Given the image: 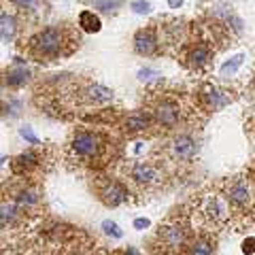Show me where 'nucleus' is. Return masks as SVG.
Wrapping results in <instances>:
<instances>
[{
  "label": "nucleus",
  "instance_id": "obj_30",
  "mask_svg": "<svg viewBox=\"0 0 255 255\" xmlns=\"http://www.w3.org/2000/svg\"><path fill=\"white\" fill-rule=\"evenodd\" d=\"M6 109H11V115H19L21 102H19V100H11V102H9V107H6Z\"/></svg>",
  "mask_w": 255,
  "mask_h": 255
},
{
  "label": "nucleus",
  "instance_id": "obj_23",
  "mask_svg": "<svg viewBox=\"0 0 255 255\" xmlns=\"http://www.w3.org/2000/svg\"><path fill=\"white\" fill-rule=\"evenodd\" d=\"M19 136H21L23 140H28L32 147H43V145H41V140H38V136H36L34 132H32V128H30V126L19 128Z\"/></svg>",
  "mask_w": 255,
  "mask_h": 255
},
{
  "label": "nucleus",
  "instance_id": "obj_8",
  "mask_svg": "<svg viewBox=\"0 0 255 255\" xmlns=\"http://www.w3.org/2000/svg\"><path fill=\"white\" fill-rule=\"evenodd\" d=\"M198 140L191 136V134H174L170 140H166L162 149H159V153H162L164 162H155L166 168V166H185V164H191L194 159L198 157Z\"/></svg>",
  "mask_w": 255,
  "mask_h": 255
},
{
  "label": "nucleus",
  "instance_id": "obj_4",
  "mask_svg": "<svg viewBox=\"0 0 255 255\" xmlns=\"http://www.w3.org/2000/svg\"><path fill=\"white\" fill-rule=\"evenodd\" d=\"M191 241V223L187 215H172L159 223L155 234V255H185Z\"/></svg>",
  "mask_w": 255,
  "mask_h": 255
},
{
  "label": "nucleus",
  "instance_id": "obj_6",
  "mask_svg": "<svg viewBox=\"0 0 255 255\" xmlns=\"http://www.w3.org/2000/svg\"><path fill=\"white\" fill-rule=\"evenodd\" d=\"M191 30L196 32V38H189L185 43V47H183L181 53H179V60L187 70H191V73H202V70H206L211 66V62H213L219 47H215L213 41L200 28L198 30L191 28Z\"/></svg>",
  "mask_w": 255,
  "mask_h": 255
},
{
  "label": "nucleus",
  "instance_id": "obj_7",
  "mask_svg": "<svg viewBox=\"0 0 255 255\" xmlns=\"http://www.w3.org/2000/svg\"><path fill=\"white\" fill-rule=\"evenodd\" d=\"M124 177L136 189L151 191V189H157L164 183V168L155 159H149V162H145V159H132L130 164L124 166Z\"/></svg>",
  "mask_w": 255,
  "mask_h": 255
},
{
  "label": "nucleus",
  "instance_id": "obj_25",
  "mask_svg": "<svg viewBox=\"0 0 255 255\" xmlns=\"http://www.w3.org/2000/svg\"><path fill=\"white\" fill-rule=\"evenodd\" d=\"M130 9L136 15H147L151 11V4L147 2V0H134V2L130 4Z\"/></svg>",
  "mask_w": 255,
  "mask_h": 255
},
{
  "label": "nucleus",
  "instance_id": "obj_13",
  "mask_svg": "<svg viewBox=\"0 0 255 255\" xmlns=\"http://www.w3.org/2000/svg\"><path fill=\"white\" fill-rule=\"evenodd\" d=\"M45 162H47L45 149L43 147H34V149H28V151H23V153H19L17 157H15L11 162V168H13V172L17 174V177L26 179L34 170H41Z\"/></svg>",
  "mask_w": 255,
  "mask_h": 255
},
{
  "label": "nucleus",
  "instance_id": "obj_24",
  "mask_svg": "<svg viewBox=\"0 0 255 255\" xmlns=\"http://www.w3.org/2000/svg\"><path fill=\"white\" fill-rule=\"evenodd\" d=\"M102 230H105V234H109V236H113V238H122L124 236V232H122V228L117 226L115 221H111V219H107V221H102Z\"/></svg>",
  "mask_w": 255,
  "mask_h": 255
},
{
  "label": "nucleus",
  "instance_id": "obj_20",
  "mask_svg": "<svg viewBox=\"0 0 255 255\" xmlns=\"http://www.w3.org/2000/svg\"><path fill=\"white\" fill-rule=\"evenodd\" d=\"M77 23H79V28H81L83 32H100V28H102L100 17L94 11H81L79 13Z\"/></svg>",
  "mask_w": 255,
  "mask_h": 255
},
{
  "label": "nucleus",
  "instance_id": "obj_26",
  "mask_svg": "<svg viewBox=\"0 0 255 255\" xmlns=\"http://www.w3.org/2000/svg\"><path fill=\"white\" fill-rule=\"evenodd\" d=\"M9 2L13 6H17L19 11H32L38 2H41V0H9Z\"/></svg>",
  "mask_w": 255,
  "mask_h": 255
},
{
  "label": "nucleus",
  "instance_id": "obj_27",
  "mask_svg": "<svg viewBox=\"0 0 255 255\" xmlns=\"http://www.w3.org/2000/svg\"><path fill=\"white\" fill-rule=\"evenodd\" d=\"M243 253H245V255L255 253V236L245 238V243H243Z\"/></svg>",
  "mask_w": 255,
  "mask_h": 255
},
{
  "label": "nucleus",
  "instance_id": "obj_15",
  "mask_svg": "<svg viewBox=\"0 0 255 255\" xmlns=\"http://www.w3.org/2000/svg\"><path fill=\"white\" fill-rule=\"evenodd\" d=\"M151 126H153V119H151L147 111H132V113H128L119 119V128H122V132L128 134V136L145 134L149 132Z\"/></svg>",
  "mask_w": 255,
  "mask_h": 255
},
{
  "label": "nucleus",
  "instance_id": "obj_3",
  "mask_svg": "<svg viewBox=\"0 0 255 255\" xmlns=\"http://www.w3.org/2000/svg\"><path fill=\"white\" fill-rule=\"evenodd\" d=\"M145 107L153 119V126L164 128V130H177L181 124H185L189 115L200 111L196 102H189L185 96L177 92H149Z\"/></svg>",
  "mask_w": 255,
  "mask_h": 255
},
{
  "label": "nucleus",
  "instance_id": "obj_5",
  "mask_svg": "<svg viewBox=\"0 0 255 255\" xmlns=\"http://www.w3.org/2000/svg\"><path fill=\"white\" fill-rule=\"evenodd\" d=\"M194 206H196L194 215L204 223L206 230H211V232H213V228L230 226L232 219L236 217L232 206H230V202L226 200V196L221 194L219 185H217V189L204 191V194L198 196L194 200Z\"/></svg>",
  "mask_w": 255,
  "mask_h": 255
},
{
  "label": "nucleus",
  "instance_id": "obj_1",
  "mask_svg": "<svg viewBox=\"0 0 255 255\" xmlns=\"http://www.w3.org/2000/svg\"><path fill=\"white\" fill-rule=\"evenodd\" d=\"M81 47V34L75 26H49L36 30L34 34L26 38V45L21 47L30 60H34L43 66L62 62L70 58Z\"/></svg>",
  "mask_w": 255,
  "mask_h": 255
},
{
  "label": "nucleus",
  "instance_id": "obj_32",
  "mask_svg": "<svg viewBox=\"0 0 255 255\" xmlns=\"http://www.w3.org/2000/svg\"><path fill=\"white\" fill-rule=\"evenodd\" d=\"M168 6H170V9H181L183 0H168Z\"/></svg>",
  "mask_w": 255,
  "mask_h": 255
},
{
  "label": "nucleus",
  "instance_id": "obj_19",
  "mask_svg": "<svg viewBox=\"0 0 255 255\" xmlns=\"http://www.w3.org/2000/svg\"><path fill=\"white\" fill-rule=\"evenodd\" d=\"M17 30H19L17 17H15L13 13L2 11V15H0V32H2V41L6 45L13 43L15 38H17Z\"/></svg>",
  "mask_w": 255,
  "mask_h": 255
},
{
  "label": "nucleus",
  "instance_id": "obj_14",
  "mask_svg": "<svg viewBox=\"0 0 255 255\" xmlns=\"http://www.w3.org/2000/svg\"><path fill=\"white\" fill-rule=\"evenodd\" d=\"M134 51L142 58H153V55L162 53V47H159V38H157V23H149V26L140 28L136 34H134Z\"/></svg>",
  "mask_w": 255,
  "mask_h": 255
},
{
  "label": "nucleus",
  "instance_id": "obj_9",
  "mask_svg": "<svg viewBox=\"0 0 255 255\" xmlns=\"http://www.w3.org/2000/svg\"><path fill=\"white\" fill-rule=\"evenodd\" d=\"M219 189L226 196L230 206H232L234 215H245L255 209V185L251 179L245 177L226 179L219 183Z\"/></svg>",
  "mask_w": 255,
  "mask_h": 255
},
{
  "label": "nucleus",
  "instance_id": "obj_12",
  "mask_svg": "<svg viewBox=\"0 0 255 255\" xmlns=\"http://www.w3.org/2000/svg\"><path fill=\"white\" fill-rule=\"evenodd\" d=\"M98 198L107 206H122L126 202H130V189L124 181L119 179H113V177H102L98 181Z\"/></svg>",
  "mask_w": 255,
  "mask_h": 255
},
{
  "label": "nucleus",
  "instance_id": "obj_22",
  "mask_svg": "<svg viewBox=\"0 0 255 255\" xmlns=\"http://www.w3.org/2000/svg\"><path fill=\"white\" fill-rule=\"evenodd\" d=\"M94 6L102 13H115L122 6V0H94Z\"/></svg>",
  "mask_w": 255,
  "mask_h": 255
},
{
  "label": "nucleus",
  "instance_id": "obj_16",
  "mask_svg": "<svg viewBox=\"0 0 255 255\" xmlns=\"http://www.w3.org/2000/svg\"><path fill=\"white\" fill-rule=\"evenodd\" d=\"M30 77H32L30 68L21 60H17L4 70V85H9L11 90H21L30 81Z\"/></svg>",
  "mask_w": 255,
  "mask_h": 255
},
{
  "label": "nucleus",
  "instance_id": "obj_17",
  "mask_svg": "<svg viewBox=\"0 0 255 255\" xmlns=\"http://www.w3.org/2000/svg\"><path fill=\"white\" fill-rule=\"evenodd\" d=\"M215 253V238L211 230H202L191 236L185 255H213Z\"/></svg>",
  "mask_w": 255,
  "mask_h": 255
},
{
  "label": "nucleus",
  "instance_id": "obj_28",
  "mask_svg": "<svg viewBox=\"0 0 255 255\" xmlns=\"http://www.w3.org/2000/svg\"><path fill=\"white\" fill-rule=\"evenodd\" d=\"M153 77H159V75L155 73V70H151V68H140L138 70V79H140V81H151Z\"/></svg>",
  "mask_w": 255,
  "mask_h": 255
},
{
  "label": "nucleus",
  "instance_id": "obj_10",
  "mask_svg": "<svg viewBox=\"0 0 255 255\" xmlns=\"http://www.w3.org/2000/svg\"><path fill=\"white\" fill-rule=\"evenodd\" d=\"M194 102L200 111H219L223 107H228L232 102V96L228 90H221V87L213 85V83H202L194 94Z\"/></svg>",
  "mask_w": 255,
  "mask_h": 255
},
{
  "label": "nucleus",
  "instance_id": "obj_29",
  "mask_svg": "<svg viewBox=\"0 0 255 255\" xmlns=\"http://www.w3.org/2000/svg\"><path fill=\"white\" fill-rule=\"evenodd\" d=\"M149 226H151V221H149V219H142V217L134 219V228H136V230H147Z\"/></svg>",
  "mask_w": 255,
  "mask_h": 255
},
{
  "label": "nucleus",
  "instance_id": "obj_18",
  "mask_svg": "<svg viewBox=\"0 0 255 255\" xmlns=\"http://www.w3.org/2000/svg\"><path fill=\"white\" fill-rule=\"evenodd\" d=\"M13 202L19 206L23 213H28L32 209H36L38 202H41V191L32 185H21L17 191L13 194Z\"/></svg>",
  "mask_w": 255,
  "mask_h": 255
},
{
  "label": "nucleus",
  "instance_id": "obj_31",
  "mask_svg": "<svg viewBox=\"0 0 255 255\" xmlns=\"http://www.w3.org/2000/svg\"><path fill=\"white\" fill-rule=\"evenodd\" d=\"M115 255H140L136 249H134V247H126V249L124 251H117Z\"/></svg>",
  "mask_w": 255,
  "mask_h": 255
},
{
  "label": "nucleus",
  "instance_id": "obj_11",
  "mask_svg": "<svg viewBox=\"0 0 255 255\" xmlns=\"http://www.w3.org/2000/svg\"><path fill=\"white\" fill-rule=\"evenodd\" d=\"M73 98L77 105H85V107H102L107 102L113 100V90H109L102 83H94L87 81L83 85H77L73 90Z\"/></svg>",
  "mask_w": 255,
  "mask_h": 255
},
{
  "label": "nucleus",
  "instance_id": "obj_2",
  "mask_svg": "<svg viewBox=\"0 0 255 255\" xmlns=\"http://www.w3.org/2000/svg\"><path fill=\"white\" fill-rule=\"evenodd\" d=\"M113 138L102 130H75L66 145V162L73 166H96L107 164L113 153Z\"/></svg>",
  "mask_w": 255,
  "mask_h": 255
},
{
  "label": "nucleus",
  "instance_id": "obj_21",
  "mask_svg": "<svg viewBox=\"0 0 255 255\" xmlns=\"http://www.w3.org/2000/svg\"><path fill=\"white\" fill-rule=\"evenodd\" d=\"M243 60H245L243 53L234 55V58H230V60L221 66V77H232V75H236V70H238V66L243 64Z\"/></svg>",
  "mask_w": 255,
  "mask_h": 255
}]
</instances>
